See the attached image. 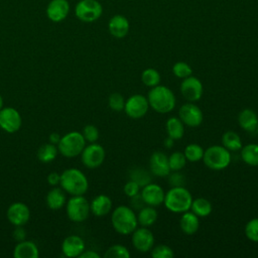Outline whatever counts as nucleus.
Wrapping results in <instances>:
<instances>
[{"instance_id": "nucleus-1", "label": "nucleus", "mask_w": 258, "mask_h": 258, "mask_svg": "<svg viewBox=\"0 0 258 258\" xmlns=\"http://www.w3.org/2000/svg\"><path fill=\"white\" fill-rule=\"evenodd\" d=\"M147 100L149 107L160 114L171 112L176 103L173 92L168 87L162 85L151 88L147 94Z\"/></svg>"}, {"instance_id": "nucleus-2", "label": "nucleus", "mask_w": 258, "mask_h": 258, "mask_svg": "<svg viewBox=\"0 0 258 258\" xmlns=\"http://www.w3.org/2000/svg\"><path fill=\"white\" fill-rule=\"evenodd\" d=\"M192 197L184 186H172L165 192L163 204L165 208L175 214H182L190 210Z\"/></svg>"}, {"instance_id": "nucleus-3", "label": "nucleus", "mask_w": 258, "mask_h": 258, "mask_svg": "<svg viewBox=\"0 0 258 258\" xmlns=\"http://www.w3.org/2000/svg\"><path fill=\"white\" fill-rule=\"evenodd\" d=\"M114 230L121 235H130L137 228V216L133 209L127 206L117 207L111 216Z\"/></svg>"}, {"instance_id": "nucleus-4", "label": "nucleus", "mask_w": 258, "mask_h": 258, "mask_svg": "<svg viewBox=\"0 0 258 258\" xmlns=\"http://www.w3.org/2000/svg\"><path fill=\"white\" fill-rule=\"evenodd\" d=\"M61 187L72 196H83L89 187L86 175L78 168H68L60 174Z\"/></svg>"}, {"instance_id": "nucleus-5", "label": "nucleus", "mask_w": 258, "mask_h": 258, "mask_svg": "<svg viewBox=\"0 0 258 258\" xmlns=\"http://www.w3.org/2000/svg\"><path fill=\"white\" fill-rule=\"evenodd\" d=\"M202 160L208 168L212 170H222L229 166L231 154L223 145H212L204 151Z\"/></svg>"}, {"instance_id": "nucleus-6", "label": "nucleus", "mask_w": 258, "mask_h": 258, "mask_svg": "<svg viewBox=\"0 0 258 258\" xmlns=\"http://www.w3.org/2000/svg\"><path fill=\"white\" fill-rule=\"evenodd\" d=\"M86 140L82 133L73 131L62 136L58 142L57 150L66 157H75L82 153Z\"/></svg>"}, {"instance_id": "nucleus-7", "label": "nucleus", "mask_w": 258, "mask_h": 258, "mask_svg": "<svg viewBox=\"0 0 258 258\" xmlns=\"http://www.w3.org/2000/svg\"><path fill=\"white\" fill-rule=\"evenodd\" d=\"M103 13V7L97 0H81L75 7V14L83 22H94Z\"/></svg>"}, {"instance_id": "nucleus-8", "label": "nucleus", "mask_w": 258, "mask_h": 258, "mask_svg": "<svg viewBox=\"0 0 258 258\" xmlns=\"http://www.w3.org/2000/svg\"><path fill=\"white\" fill-rule=\"evenodd\" d=\"M90 212V204L83 196H73L67 204V214L73 222L79 223L87 220Z\"/></svg>"}, {"instance_id": "nucleus-9", "label": "nucleus", "mask_w": 258, "mask_h": 258, "mask_svg": "<svg viewBox=\"0 0 258 258\" xmlns=\"http://www.w3.org/2000/svg\"><path fill=\"white\" fill-rule=\"evenodd\" d=\"M149 109L147 97L141 94H134L125 101L124 111L132 119H140L146 115Z\"/></svg>"}, {"instance_id": "nucleus-10", "label": "nucleus", "mask_w": 258, "mask_h": 258, "mask_svg": "<svg viewBox=\"0 0 258 258\" xmlns=\"http://www.w3.org/2000/svg\"><path fill=\"white\" fill-rule=\"evenodd\" d=\"M105 159V149L102 145L97 143H91L82 151V161L88 168L99 167Z\"/></svg>"}, {"instance_id": "nucleus-11", "label": "nucleus", "mask_w": 258, "mask_h": 258, "mask_svg": "<svg viewBox=\"0 0 258 258\" xmlns=\"http://www.w3.org/2000/svg\"><path fill=\"white\" fill-rule=\"evenodd\" d=\"M131 240L133 247L141 253L149 252L154 245V236L147 227L136 228L132 232Z\"/></svg>"}, {"instance_id": "nucleus-12", "label": "nucleus", "mask_w": 258, "mask_h": 258, "mask_svg": "<svg viewBox=\"0 0 258 258\" xmlns=\"http://www.w3.org/2000/svg\"><path fill=\"white\" fill-rule=\"evenodd\" d=\"M178 118L188 127H198L204 120L202 110L192 102L183 104L178 110Z\"/></svg>"}, {"instance_id": "nucleus-13", "label": "nucleus", "mask_w": 258, "mask_h": 258, "mask_svg": "<svg viewBox=\"0 0 258 258\" xmlns=\"http://www.w3.org/2000/svg\"><path fill=\"white\" fill-rule=\"evenodd\" d=\"M180 93L188 102L199 101L204 93V87L200 79L194 76H189L182 79L180 84Z\"/></svg>"}, {"instance_id": "nucleus-14", "label": "nucleus", "mask_w": 258, "mask_h": 258, "mask_svg": "<svg viewBox=\"0 0 258 258\" xmlns=\"http://www.w3.org/2000/svg\"><path fill=\"white\" fill-rule=\"evenodd\" d=\"M22 119L19 112L11 107L0 110V127L8 132L14 133L21 127Z\"/></svg>"}, {"instance_id": "nucleus-15", "label": "nucleus", "mask_w": 258, "mask_h": 258, "mask_svg": "<svg viewBox=\"0 0 258 258\" xmlns=\"http://www.w3.org/2000/svg\"><path fill=\"white\" fill-rule=\"evenodd\" d=\"M149 168L153 175L165 177L170 173L168 156L162 151H154L149 158Z\"/></svg>"}, {"instance_id": "nucleus-16", "label": "nucleus", "mask_w": 258, "mask_h": 258, "mask_svg": "<svg viewBox=\"0 0 258 258\" xmlns=\"http://www.w3.org/2000/svg\"><path fill=\"white\" fill-rule=\"evenodd\" d=\"M140 195L145 205L152 206V207L160 206L161 204H163L164 197H165V192L163 188L159 184L152 183V182H149L148 184L144 185L141 189Z\"/></svg>"}, {"instance_id": "nucleus-17", "label": "nucleus", "mask_w": 258, "mask_h": 258, "mask_svg": "<svg viewBox=\"0 0 258 258\" xmlns=\"http://www.w3.org/2000/svg\"><path fill=\"white\" fill-rule=\"evenodd\" d=\"M30 217V211L23 203H14L7 210V218L14 226H23Z\"/></svg>"}, {"instance_id": "nucleus-18", "label": "nucleus", "mask_w": 258, "mask_h": 258, "mask_svg": "<svg viewBox=\"0 0 258 258\" xmlns=\"http://www.w3.org/2000/svg\"><path fill=\"white\" fill-rule=\"evenodd\" d=\"M70 12V3L68 0H51L46 7V16L52 22L64 20Z\"/></svg>"}, {"instance_id": "nucleus-19", "label": "nucleus", "mask_w": 258, "mask_h": 258, "mask_svg": "<svg viewBox=\"0 0 258 258\" xmlns=\"http://www.w3.org/2000/svg\"><path fill=\"white\" fill-rule=\"evenodd\" d=\"M61 250L67 257H79L85 250V242L79 236H69L63 240L61 244Z\"/></svg>"}, {"instance_id": "nucleus-20", "label": "nucleus", "mask_w": 258, "mask_h": 258, "mask_svg": "<svg viewBox=\"0 0 258 258\" xmlns=\"http://www.w3.org/2000/svg\"><path fill=\"white\" fill-rule=\"evenodd\" d=\"M110 33L116 38H123L129 31V21L123 15L113 16L108 24Z\"/></svg>"}, {"instance_id": "nucleus-21", "label": "nucleus", "mask_w": 258, "mask_h": 258, "mask_svg": "<svg viewBox=\"0 0 258 258\" xmlns=\"http://www.w3.org/2000/svg\"><path fill=\"white\" fill-rule=\"evenodd\" d=\"M90 209L91 212L97 217L106 216L112 209V201L106 195H99L91 202Z\"/></svg>"}, {"instance_id": "nucleus-22", "label": "nucleus", "mask_w": 258, "mask_h": 258, "mask_svg": "<svg viewBox=\"0 0 258 258\" xmlns=\"http://www.w3.org/2000/svg\"><path fill=\"white\" fill-rule=\"evenodd\" d=\"M238 123L243 130L253 132L257 130L258 116L252 109H243L238 115Z\"/></svg>"}, {"instance_id": "nucleus-23", "label": "nucleus", "mask_w": 258, "mask_h": 258, "mask_svg": "<svg viewBox=\"0 0 258 258\" xmlns=\"http://www.w3.org/2000/svg\"><path fill=\"white\" fill-rule=\"evenodd\" d=\"M179 227L185 235H194L200 228L199 217L189 211L182 213V216L179 220Z\"/></svg>"}, {"instance_id": "nucleus-24", "label": "nucleus", "mask_w": 258, "mask_h": 258, "mask_svg": "<svg viewBox=\"0 0 258 258\" xmlns=\"http://www.w3.org/2000/svg\"><path fill=\"white\" fill-rule=\"evenodd\" d=\"M13 256L15 258H37L38 248L31 241H20L14 248Z\"/></svg>"}, {"instance_id": "nucleus-25", "label": "nucleus", "mask_w": 258, "mask_h": 258, "mask_svg": "<svg viewBox=\"0 0 258 258\" xmlns=\"http://www.w3.org/2000/svg\"><path fill=\"white\" fill-rule=\"evenodd\" d=\"M158 218V213L152 206H144L142 209L138 211L137 214V222L141 227L149 228L152 226Z\"/></svg>"}, {"instance_id": "nucleus-26", "label": "nucleus", "mask_w": 258, "mask_h": 258, "mask_svg": "<svg viewBox=\"0 0 258 258\" xmlns=\"http://www.w3.org/2000/svg\"><path fill=\"white\" fill-rule=\"evenodd\" d=\"M184 124L178 117H170L167 119L165 128L168 137L172 138L173 140L181 139L184 134Z\"/></svg>"}, {"instance_id": "nucleus-27", "label": "nucleus", "mask_w": 258, "mask_h": 258, "mask_svg": "<svg viewBox=\"0 0 258 258\" xmlns=\"http://www.w3.org/2000/svg\"><path fill=\"white\" fill-rule=\"evenodd\" d=\"M242 160L250 166H258V144L249 143L241 148Z\"/></svg>"}, {"instance_id": "nucleus-28", "label": "nucleus", "mask_w": 258, "mask_h": 258, "mask_svg": "<svg viewBox=\"0 0 258 258\" xmlns=\"http://www.w3.org/2000/svg\"><path fill=\"white\" fill-rule=\"evenodd\" d=\"M46 204L49 209L51 210H59L66 204V196L64 192L58 188L54 187L48 191L46 196Z\"/></svg>"}, {"instance_id": "nucleus-29", "label": "nucleus", "mask_w": 258, "mask_h": 258, "mask_svg": "<svg viewBox=\"0 0 258 258\" xmlns=\"http://www.w3.org/2000/svg\"><path fill=\"white\" fill-rule=\"evenodd\" d=\"M222 144L229 151H238L242 148V140L235 131H227L222 136Z\"/></svg>"}, {"instance_id": "nucleus-30", "label": "nucleus", "mask_w": 258, "mask_h": 258, "mask_svg": "<svg viewBox=\"0 0 258 258\" xmlns=\"http://www.w3.org/2000/svg\"><path fill=\"white\" fill-rule=\"evenodd\" d=\"M190 210L195 213L198 217H207L213 211V206L211 202L205 198H198L192 199Z\"/></svg>"}, {"instance_id": "nucleus-31", "label": "nucleus", "mask_w": 258, "mask_h": 258, "mask_svg": "<svg viewBox=\"0 0 258 258\" xmlns=\"http://www.w3.org/2000/svg\"><path fill=\"white\" fill-rule=\"evenodd\" d=\"M129 176H130V179L135 181L136 183H138L140 187H143L144 185L151 182L150 173L142 167H135V168L131 169Z\"/></svg>"}, {"instance_id": "nucleus-32", "label": "nucleus", "mask_w": 258, "mask_h": 258, "mask_svg": "<svg viewBox=\"0 0 258 258\" xmlns=\"http://www.w3.org/2000/svg\"><path fill=\"white\" fill-rule=\"evenodd\" d=\"M204 151L205 150L201 145H199L197 143H190L185 146L183 154L187 161L197 162V161H200L203 159Z\"/></svg>"}, {"instance_id": "nucleus-33", "label": "nucleus", "mask_w": 258, "mask_h": 258, "mask_svg": "<svg viewBox=\"0 0 258 258\" xmlns=\"http://www.w3.org/2000/svg\"><path fill=\"white\" fill-rule=\"evenodd\" d=\"M57 154V149L54 144L46 143L43 144L37 151V157L40 161L46 163L52 161Z\"/></svg>"}, {"instance_id": "nucleus-34", "label": "nucleus", "mask_w": 258, "mask_h": 258, "mask_svg": "<svg viewBox=\"0 0 258 258\" xmlns=\"http://www.w3.org/2000/svg\"><path fill=\"white\" fill-rule=\"evenodd\" d=\"M160 75L155 69H145L141 74L142 83L149 88H153L160 83Z\"/></svg>"}, {"instance_id": "nucleus-35", "label": "nucleus", "mask_w": 258, "mask_h": 258, "mask_svg": "<svg viewBox=\"0 0 258 258\" xmlns=\"http://www.w3.org/2000/svg\"><path fill=\"white\" fill-rule=\"evenodd\" d=\"M186 158L183 154V152L180 151H174L168 156V163L170 170L172 171H179L182 169L186 163Z\"/></svg>"}, {"instance_id": "nucleus-36", "label": "nucleus", "mask_w": 258, "mask_h": 258, "mask_svg": "<svg viewBox=\"0 0 258 258\" xmlns=\"http://www.w3.org/2000/svg\"><path fill=\"white\" fill-rule=\"evenodd\" d=\"M104 257L105 258H129L130 252L125 246L116 244L107 249Z\"/></svg>"}, {"instance_id": "nucleus-37", "label": "nucleus", "mask_w": 258, "mask_h": 258, "mask_svg": "<svg viewBox=\"0 0 258 258\" xmlns=\"http://www.w3.org/2000/svg\"><path fill=\"white\" fill-rule=\"evenodd\" d=\"M172 73L176 78L185 79L192 74V69L185 61H177L172 67Z\"/></svg>"}, {"instance_id": "nucleus-38", "label": "nucleus", "mask_w": 258, "mask_h": 258, "mask_svg": "<svg viewBox=\"0 0 258 258\" xmlns=\"http://www.w3.org/2000/svg\"><path fill=\"white\" fill-rule=\"evenodd\" d=\"M151 251V256L153 258H171L174 256L173 250L164 244L157 245L155 247H152Z\"/></svg>"}, {"instance_id": "nucleus-39", "label": "nucleus", "mask_w": 258, "mask_h": 258, "mask_svg": "<svg viewBox=\"0 0 258 258\" xmlns=\"http://www.w3.org/2000/svg\"><path fill=\"white\" fill-rule=\"evenodd\" d=\"M245 235L252 242H258V218H253L245 226Z\"/></svg>"}, {"instance_id": "nucleus-40", "label": "nucleus", "mask_w": 258, "mask_h": 258, "mask_svg": "<svg viewBox=\"0 0 258 258\" xmlns=\"http://www.w3.org/2000/svg\"><path fill=\"white\" fill-rule=\"evenodd\" d=\"M109 107L116 112H120L124 110L125 106V99L120 93H113L109 97Z\"/></svg>"}, {"instance_id": "nucleus-41", "label": "nucleus", "mask_w": 258, "mask_h": 258, "mask_svg": "<svg viewBox=\"0 0 258 258\" xmlns=\"http://www.w3.org/2000/svg\"><path fill=\"white\" fill-rule=\"evenodd\" d=\"M83 136L86 141L94 143L98 140L99 138V130L96 126L94 125H87L83 129Z\"/></svg>"}, {"instance_id": "nucleus-42", "label": "nucleus", "mask_w": 258, "mask_h": 258, "mask_svg": "<svg viewBox=\"0 0 258 258\" xmlns=\"http://www.w3.org/2000/svg\"><path fill=\"white\" fill-rule=\"evenodd\" d=\"M168 183L172 186H183L185 183V177L182 173L177 171H173V173H169L168 175Z\"/></svg>"}, {"instance_id": "nucleus-43", "label": "nucleus", "mask_w": 258, "mask_h": 258, "mask_svg": "<svg viewBox=\"0 0 258 258\" xmlns=\"http://www.w3.org/2000/svg\"><path fill=\"white\" fill-rule=\"evenodd\" d=\"M140 188H141V187L139 186L138 183H136L135 181H133V180L130 179V180L127 181L126 184L124 185V192L126 194L127 197L131 198V197H134V196H136L137 194H139Z\"/></svg>"}, {"instance_id": "nucleus-44", "label": "nucleus", "mask_w": 258, "mask_h": 258, "mask_svg": "<svg viewBox=\"0 0 258 258\" xmlns=\"http://www.w3.org/2000/svg\"><path fill=\"white\" fill-rule=\"evenodd\" d=\"M144 206H146V205H145V203H144V201H143V199H142L140 192L137 194L136 196L130 198V208H131V209L139 211V210L142 209Z\"/></svg>"}, {"instance_id": "nucleus-45", "label": "nucleus", "mask_w": 258, "mask_h": 258, "mask_svg": "<svg viewBox=\"0 0 258 258\" xmlns=\"http://www.w3.org/2000/svg\"><path fill=\"white\" fill-rule=\"evenodd\" d=\"M13 238L17 241H23L25 239V230L21 226H16V229L13 231Z\"/></svg>"}, {"instance_id": "nucleus-46", "label": "nucleus", "mask_w": 258, "mask_h": 258, "mask_svg": "<svg viewBox=\"0 0 258 258\" xmlns=\"http://www.w3.org/2000/svg\"><path fill=\"white\" fill-rule=\"evenodd\" d=\"M47 181L50 185H56L60 181V174L57 172H51L47 176Z\"/></svg>"}, {"instance_id": "nucleus-47", "label": "nucleus", "mask_w": 258, "mask_h": 258, "mask_svg": "<svg viewBox=\"0 0 258 258\" xmlns=\"http://www.w3.org/2000/svg\"><path fill=\"white\" fill-rule=\"evenodd\" d=\"M79 257L80 258H100V255L93 250H89V251L84 250Z\"/></svg>"}, {"instance_id": "nucleus-48", "label": "nucleus", "mask_w": 258, "mask_h": 258, "mask_svg": "<svg viewBox=\"0 0 258 258\" xmlns=\"http://www.w3.org/2000/svg\"><path fill=\"white\" fill-rule=\"evenodd\" d=\"M60 136H59V134L58 133H56V132H53V133H51L50 135H49V141H50V143H52V144H58V142H59V140H60Z\"/></svg>"}, {"instance_id": "nucleus-49", "label": "nucleus", "mask_w": 258, "mask_h": 258, "mask_svg": "<svg viewBox=\"0 0 258 258\" xmlns=\"http://www.w3.org/2000/svg\"><path fill=\"white\" fill-rule=\"evenodd\" d=\"M173 142L174 140L170 137H167L165 140H164V146H166L167 148H170L172 145H173Z\"/></svg>"}, {"instance_id": "nucleus-50", "label": "nucleus", "mask_w": 258, "mask_h": 258, "mask_svg": "<svg viewBox=\"0 0 258 258\" xmlns=\"http://www.w3.org/2000/svg\"><path fill=\"white\" fill-rule=\"evenodd\" d=\"M2 106H3V99H2V97H1V95H0V110H1Z\"/></svg>"}, {"instance_id": "nucleus-51", "label": "nucleus", "mask_w": 258, "mask_h": 258, "mask_svg": "<svg viewBox=\"0 0 258 258\" xmlns=\"http://www.w3.org/2000/svg\"><path fill=\"white\" fill-rule=\"evenodd\" d=\"M257 132H258V125H257Z\"/></svg>"}]
</instances>
